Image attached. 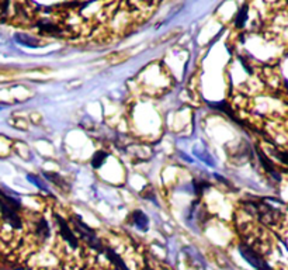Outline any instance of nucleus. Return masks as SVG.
<instances>
[{"mask_svg":"<svg viewBox=\"0 0 288 270\" xmlns=\"http://www.w3.org/2000/svg\"><path fill=\"white\" fill-rule=\"evenodd\" d=\"M132 220H134V224L136 225V228H139L141 231H146L148 230V225H149V218L145 215L142 211H134L132 212Z\"/></svg>","mask_w":288,"mask_h":270,"instance_id":"7","label":"nucleus"},{"mask_svg":"<svg viewBox=\"0 0 288 270\" xmlns=\"http://www.w3.org/2000/svg\"><path fill=\"white\" fill-rule=\"evenodd\" d=\"M273 154H274V156H276L277 159L281 160L283 163H286L288 165V152H284V151H273Z\"/></svg>","mask_w":288,"mask_h":270,"instance_id":"12","label":"nucleus"},{"mask_svg":"<svg viewBox=\"0 0 288 270\" xmlns=\"http://www.w3.org/2000/svg\"><path fill=\"white\" fill-rule=\"evenodd\" d=\"M72 222L75 230H76V232L80 235V238H82L83 241H86V242L90 245V248H93L95 251L100 252V253L104 252V246L101 245V242L98 241L96 232H95L90 227H87V225L80 220V217H72Z\"/></svg>","mask_w":288,"mask_h":270,"instance_id":"1","label":"nucleus"},{"mask_svg":"<svg viewBox=\"0 0 288 270\" xmlns=\"http://www.w3.org/2000/svg\"><path fill=\"white\" fill-rule=\"evenodd\" d=\"M257 155H259V160L262 162V165H263V168L267 171V172L270 173L273 177H276L277 180H280V174H278V172L276 171V166L271 163V160L269 159L266 155H264L262 151H257Z\"/></svg>","mask_w":288,"mask_h":270,"instance_id":"6","label":"nucleus"},{"mask_svg":"<svg viewBox=\"0 0 288 270\" xmlns=\"http://www.w3.org/2000/svg\"><path fill=\"white\" fill-rule=\"evenodd\" d=\"M239 252L240 255L245 258V260L248 263H250L253 268H256L257 270H270V266L267 265V262L250 246L242 244V245H239Z\"/></svg>","mask_w":288,"mask_h":270,"instance_id":"2","label":"nucleus"},{"mask_svg":"<svg viewBox=\"0 0 288 270\" xmlns=\"http://www.w3.org/2000/svg\"><path fill=\"white\" fill-rule=\"evenodd\" d=\"M54 217H55V220H57V222H58V227H59V231H60V235H62V238H63L69 245L72 246V248H77V239H76V235H75V232L71 230V227L68 225V222L65 221V220L60 217L59 214H55Z\"/></svg>","mask_w":288,"mask_h":270,"instance_id":"3","label":"nucleus"},{"mask_svg":"<svg viewBox=\"0 0 288 270\" xmlns=\"http://www.w3.org/2000/svg\"><path fill=\"white\" fill-rule=\"evenodd\" d=\"M44 176L45 177H48L49 180L52 182V183H55L58 187H60L62 190H65V189H68V184L66 182L60 177L59 174H57V173H51V172H45L44 173Z\"/></svg>","mask_w":288,"mask_h":270,"instance_id":"9","label":"nucleus"},{"mask_svg":"<svg viewBox=\"0 0 288 270\" xmlns=\"http://www.w3.org/2000/svg\"><path fill=\"white\" fill-rule=\"evenodd\" d=\"M107 152H104V151H98L95 154V156H93V159H92V166L95 168V169H98L106 159H107Z\"/></svg>","mask_w":288,"mask_h":270,"instance_id":"10","label":"nucleus"},{"mask_svg":"<svg viewBox=\"0 0 288 270\" xmlns=\"http://www.w3.org/2000/svg\"><path fill=\"white\" fill-rule=\"evenodd\" d=\"M38 28L45 33V34H51V36H58V34H62V28L59 25L52 23V21H39L38 23Z\"/></svg>","mask_w":288,"mask_h":270,"instance_id":"5","label":"nucleus"},{"mask_svg":"<svg viewBox=\"0 0 288 270\" xmlns=\"http://www.w3.org/2000/svg\"><path fill=\"white\" fill-rule=\"evenodd\" d=\"M36 233L37 236H39V238H42V239H47L49 236V227L47 221L44 220V218H39L38 221L36 222Z\"/></svg>","mask_w":288,"mask_h":270,"instance_id":"8","label":"nucleus"},{"mask_svg":"<svg viewBox=\"0 0 288 270\" xmlns=\"http://www.w3.org/2000/svg\"><path fill=\"white\" fill-rule=\"evenodd\" d=\"M17 39H19V41H21V42H24V44L33 45V47H37V44H38V41H36L34 38H30V37H21V36H19Z\"/></svg>","mask_w":288,"mask_h":270,"instance_id":"13","label":"nucleus"},{"mask_svg":"<svg viewBox=\"0 0 288 270\" xmlns=\"http://www.w3.org/2000/svg\"><path fill=\"white\" fill-rule=\"evenodd\" d=\"M246 17H248V6H243L239 10V13L236 14V19H235V25L238 28H242L245 25V21H246Z\"/></svg>","mask_w":288,"mask_h":270,"instance_id":"11","label":"nucleus"},{"mask_svg":"<svg viewBox=\"0 0 288 270\" xmlns=\"http://www.w3.org/2000/svg\"><path fill=\"white\" fill-rule=\"evenodd\" d=\"M104 253H106V256L107 259L115 266V269L117 270H130L128 269V266L124 263V260L120 258V255L118 253H115L113 249H110V248H104Z\"/></svg>","mask_w":288,"mask_h":270,"instance_id":"4","label":"nucleus"}]
</instances>
